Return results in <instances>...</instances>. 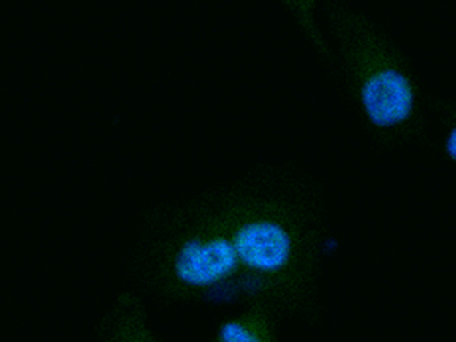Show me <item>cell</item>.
<instances>
[{
  "mask_svg": "<svg viewBox=\"0 0 456 342\" xmlns=\"http://www.w3.org/2000/svg\"><path fill=\"white\" fill-rule=\"evenodd\" d=\"M322 6L337 46V68L371 141L380 148L421 141L426 135L423 94L399 45L346 0H322Z\"/></svg>",
  "mask_w": 456,
  "mask_h": 342,
  "instance_id": "cell-2",
  "label": "cell"
},
{
  "mask_svg": "<svg viewBox=\"0 0 456 342\" xmlns=\"http://www.w3.org/2000/svg\"><path fill=\"white\" fill-rule=\"evenodd\" d=\"M281 5L289 11L294 17L297 27L306 38L307 45L314 49L316 57L320 58L327 68H337V55L330 43L327 42L322 28L316 20L318 0H281Z\"/></svg>",
  "mask_w": 456,
  "mask_h": 342,
  "instance_id": "cell-5",
  "label": "cell"
},
{
  "mask_svg": "<svg viewBox=\"0 0 456 342\" xmlns=\"http://www.w3.org/2000/svg\"><path fill=\"white\" fill-rule=\"evenodd\" d=\"M96 338L102 342H159L150 324V314L141 294L124 290L101 316Z\"/></svg>",
  "mask_w": 456,
  "mask_h": 342,
  "instance_id": "cell-3",
  "label": "cell"
},
{
  "mask_svg": "<svg viewBox=\"0 0 456 342\" xmlns=\"http://www.w3.org/2000/svg\"><path fill=\"white\" fill-rule=\"evenodd\" d=\"M430 109L434 110L441 125V139L438 143L441 154L456 167V102L434 99L430 101Z\"/></svg>",
  "mask_w": 456,
  "mask_h": 342,
  "instance_id": "cell-6",
  "label": "cell"
},
{
  "mask_svg": "<svg viewBox=\"0 0 456 342\" xmlns=\"http://www.w3.org/2000/svg\"><path fill=\"white\" fill-rule=\"evenodd\" d=\"M330 244L322 186L289 165L151 210L131 257L139 286L178 305L265 303L315 326Z\"/></svg>",
  "mask_w": 456,
  "mask_h": 342,
  "instance_id": "cell-1",
  "label": "cell"
},
{
  "mask_svg": "<svg viewBox=\"0 0 456 342\" xmlns=\"http://www.w3.org/2000/svg\"><path fill=\"white\" fill-rule=\"evenodd\" d=\"M281 314L274 307L256 301L242 306L236 315L219 322L212 335L213 342H279Z\"/></svg>",
  "mask_w": 456,
  "mask_h": 342,
  "instance_id": "cell-4",
  "label": "cell"
}]
</instances>
